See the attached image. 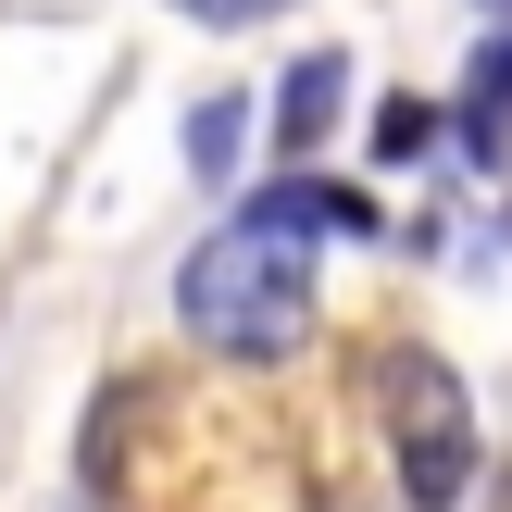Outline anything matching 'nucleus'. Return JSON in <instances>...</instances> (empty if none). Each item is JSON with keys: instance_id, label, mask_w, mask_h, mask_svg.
I'll list each match as a JSON object with an SVG mask.
<instances>
[{"instance_id": "1", "label": "nucleus", "mask_w": 512, "mask_h": 512, "mask_svg": "<svg viewBox=\"0 0 512 512\" xmlns=\"http://www.w3.org/2000/svg\"><path fill=\"white\" fill-rule=\"evenodd\" d=\"M313 238H375V200L338 175H275L263 200H238L175 275L188 338L225 363H288L313 338Z\"/></svg>"}, {"instance_id": "2", "label": "nucleus", "mask_w": 512, "mask_h": 512, "mask_svg": "<svg viewBox=\"0 0 512 512\" xmlns=\"http://www.w3.org/2000/svg\"><path fill=\"white\" fill-rule=\"evenodd\" d=\"M375 425H388V463L413 512H463V488H488V450H475V388L438 350H375Z\"/></svg>"}, {"instance_id": "3", "label": "nucleus", "mask_w": 512, "mask_h": 512, "mask_svg": "<svg viewBox=\"0 0 512 512\" xmlns=\"http://www.w3.org/2000/svg\"><path fill=\"white\" fill-rule=\"evenodd\" d=\"M450 150H463V163H500L512 150V25L488 38V63H475L463 100H450Z\"/></svg>"}, {"instance_id": "4", "label": "nucleus", "mask_w": 512, "mask_h": 512, "mask_svg": "<svg viewBox=\"0 0 512 512\" xmlns=\"http://www.w3.org/2000/svg\"><path fill=\"white\" fill-rule=\"evenodd\" d=\"M338 88H350L338 50H300V63L275 75V150H313L325 125H338Z\"/></svg>"}, {"instance_id": "5", "label": "nucleus", "mask_w": 512, "mask_h": 512, "mask_svg": "<svg viewBox=\"0 0 512 512\" xmlns=\"http://www.w3.org/2000/svg\"><path fill=\"white\" fill-rule=\"evenodd\" d=\"M238 138H250V100L213 88V100L188 113V175H200V188H225V175H238Z\"/></svg>"}, {"instance_id": "6", "label": "nucleus", "mask_w": 512, "mask_h": 512, "mask_svg": "<svg viewBox=\"0 0 512 512\" xmlns=\"http://www.w3.org/2000/svg\"><path fill=\"white\" fill-rule=\"evenodd\" d=\"M425 138H438V113H425V100H388V113H375V150H388V163H413Z\"/></svg>"}, {"instance_id": "7", "label": "nucleus", "mask_w": 512, "mask_h": 512, "mask_svg": "<svg viewBox=\"0 0 512 512\" xmlns=\"http://www.w3.org/2000/svg\"><path fill=\"white\" fill-rule=\"evenodd\" d=\"M188 25H263V13H288V0H175Z\"/></svg>"}, {"instance_id": "8", "label": "nucleus", "mask_w": 512, "mask_h": 512, "mask_svg": "<svg viewBox=\"0 0 512 512\" xmlns=\"http://www.w3.org/2000/svg\"><path fill=\"white\" fill-rule=\"evenodd\" d=\"M488 512H512V475H500V488H488Z\"/></svg>"}]
</instances>
